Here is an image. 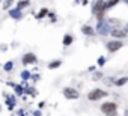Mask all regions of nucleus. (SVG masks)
<instances>
[{
  "label": "nucleus",
  "instance_id": "obj_14",
  "mask_svg": "<svg viewBox=\"0 0 128 116\" xmlns=\"http://www.w3.org/2000/svg\"><path fill=\"white\" fill-rule=\"evenodd\" d=\"M29 6H30V2H29V0H20V2L17 3V8L21 9V11H23L24 8H29Z\"/></svg>",
  "mask_w": 128,
  "mask_h": 116
},
{
  "label": "nucleus",
  "instance_id": "obj_12",
  "mask_svg": "<svg viewBox=\"0 0 128 116\" xmlns=\"http://www.w3.org/2000/svg\"><path fill=\"white\" fill-rule=\"evenodd\" d=\"M119 2H120V0H107V2H104V9H106V11H108V9L114 8Z\"/></svg>",
  "mask_w": 128,
  "mask_h": 116
},
{
  "label": "nucleus",
  "instance_id": "obj_5",
  "mask_svg": "<svg viewBox=\"0 0 128 116\" xmlns=\"http://www.w3.org/2000/svg\"><path fill=\"white\" fill-rule=\"evenodd\" d=\"M106 47H107V50H108L110 53H116L118 50H120V48L124 47V42H122L120 39H110Z\"/></svg>",
  "mask_w": 128,
  "mask_h": 116
},
{
  "label": "nucleus",
  "instance_id": "obj_8",
  "mask_svg": "<svg viewBox=\"0 0 128 116\" xmlns=\"http://www.w3.org/2000/svg\"><path fill=\"white\" fill-rule=\"evenodd\" d=\"M36 60H38V57L35 53H26L21 59L23 65H33V64H36Z\"/></svg>",
  "mask_w": 128,
  "mask_h": 116
},
{
  "label": "nucleus",
  "instance_id": "obj_20",
  "mask_svg": "<svg viewBox=\"0 0 128 116\" xmlns=\"http://www.w3.org/2000/svg\"><path fill=\"white\" fill-rule=\"evenodd\" d=\"M21 77H23V78H29V77H30V72H29V71H23V72H21Z\"/></svg>",
  "mask_w": 128,
  "mask_h": 116
},
{
  "label": "nucleus",
  "instance_id": "obj_2",
  "mask_svg": "<svg viewBox=\"0 0 128 116\" xmlns=\"http://www.w3.org/2000/svg\"><path fill=\"white\" fill-rule=\"evenodd\" d=\"M101 112L106 116H119L118 114V104L113 101H107L101 104Z\"/></svg>",
  "mask_w": 128,
  "mask_h": 116
},
{
  "label": "nucleus",
  "instance_id": "obj_23",
  "mask_svg": "<svg viewBox=\"0 0 128 116\" xmlns=\"http://www.w3.org/2000/svg\"><path fill=\"white\" fill-rule=\"evenodd\" d=\"M124 30H125V32H126V33H128V24H126V26H125V27H124Z\"/></svg>",
  "mask_w": 128,
  "mask_h": 116
},
{
  "label": "nucleus",
  "instance_id": "obj_11",
  "mask_svg": "<svg viewBox=\"0 0 128 116\" xmlns=\"http://www.w3.org/2000/svg\"><path fill=\"white\" fill-rule=\"evenodd\" d=\"M72 42H74V36H72V35H70V33H66L65 36H63V39H62V44L65 45V47L71 45Z\"/></svg>",
  "mask_w": 128,
  "mask_h": 116
},
{
  "label": "nucleus",
  "instance_id": "obj_15",
  "mask_svg": "<svg viewBox=\"0 0 128 116\" xmlns=\"http://www.w3.org/2000/svg\"><path fill=\"white\" fill-rule=\"evenodd\" d=\"M14 2H15V0H3V2H2L3 3V9H11Z\"/></svg>",
  "mask_w": 128,
  "mask_h": 116
},
{
  "label": "nucleus",
  "instance_id": "obj_3",
  "mask_svg": "<svg viewBox=\"0 0 128 116\" xmlns=\"http://www.w3.org/2000/svg\"><path fill=\"white\" fill-rule=\"evenodd\" d=\"M108 94L106 92V90H102V89H92L89 94H88V100L89 101H98V100H102V98H106Z\"/></svg>",
  "mask_w": 128,
  "mask_h": 116
},
{
  "label": "nucleus",
  "instance_id": "obj_10",
  "mask_svg": "<svg viewBox=\"0 0 128 116\" xmlns=\"http://www.w3.org/2000/svg\"><path fill=\"white\" fill-rule=\"evenodd\" d=\"M82 33H83V35H86V36H94L96 32H95V29H94L92 26L86 24V26H83V27H82Z\"/></svg>",
  "mask_w": 128,
  "mask_h": 116
},
{
  "label": "nucleus",
  "instance_id": "obj_1",
  "mask_svg": "<svg viewBox=\"0 0 128 116\" xmlns=\"http://www.w3.org/2000/svg\"><path fill=\"white\" fill-rule=\"evenodd\" d=\"M104 12V0H92V14L96 17V20H102Z\"/></svg>",
  "mask_w": 128,
  "mask_h": 116
},
{
  "label": "nucleus",
  "instance_id": "obj_21",
  "mask_svg": "<svg viewBox=\"0 0 128 116\" xmlns=\"http://www.w3.org/2000/svg\"><path fill=\"white\" fill-rule=\"evenodd\" d=\"M104 62H106L104 57H100V59H98V65H104Z\"/></svg>",
  "mask_w": 128,
  "mask_h": 116
},
{
  "label": "nucleus",
  "instance_id": "obj_18",
  "mask_svg": "<svg viewBox=\"0 0 128 116\" xmlns=\"http://www.w3.org/2000/svg\"><path fill=\"white\" fill-rule=\"evenodd\" d=\"M45 14H48V9H45V8H42V9L39 11V14L36 15V18H42V17H45Z\"/></svg>",
  "mask_w": 128,
  "mask_h": 116
},
{
  "label": "nucleus",
  "instance_id": "obj_17",
  "mask_svg": "<svg viewBox=\"0 0 128 116\" xmlns=\"http://www.w3.org/2000/svg\"><path fill=\"white\" fill-rule=\"evenodd\" d=\"M126 82H128V77H124V78H118V80H114V84H116V86H124Z\"/></svg>",
  "mask_w": 128,
  "mask_h": 116
},
{
  "label": "nucleus",
  "instance_id": "obj_6",
  "mask_svg": "<svg viewBox=\"0 0 128 116\" xmlns=\"http://www.w3.org/2000/svg\"><path fill=\"white\" fill-rule=\"evenodd\" d=\"M62 94H63V96H65L66 100H77V98L80 96L78 90L74 89V88H63Z\"/></svg>",
  "mask_w": 128,
  "mask_h": 116
},
{
  "label": "nucleus",
  "instance_id": "obj_13",
  "mask_svg": "<svg viewBox=\"0 0 128 116\" xmlns=\"http://www.w3.org/2000/svg\"><path fill=\"white\" fill-rule=\"evenodd\" d=\"M107 23L110 24V27H120V20L118 18H108Z\"/></svg>",
  "mask_w": 128,
  "mask_h": 116
},
{
  "label": "nucleus",
  "instance_id": "obj_27",
  "mask_svg": "<svg viewBox=\"0 0 128 116\" xmlns=\"http://www.w3.org/2000/svg\"><path fill=\"white\" fill-rule=\"evenodd\" d=\"M2 2H3V0H0V3H2Z\"/></svg>",
  "mask_w": 128,
  "mask_h": 116
},
{
  "label": "nucleus",
  "instance_id": "obj_9",
  "mask_svg": "<svg viewBox=\"0 0 128 116\" xmlns=\"http://www.w3.org/2000/svg\"><path fill=\"white\" fill-rule=\"evenodd\" d=\"M9 11V17L11 18H15V20H20L21 17H23V12H21V9H18L17 6L14 8V9H8Z\"/></svg>",
  "mask_w": 128,
  "mask_h": 116
},
{
  "label": "nucleus",
  "instance_id": "obj_22",
  "mask_svg": "<svg viewBox=\"0 0 128 116\" xmlns=\"http://www.w3.org/2000/svg\"><path fill=\"white\" fill-rule=\"evenodd\" d=\"M101 77H102V72H96V74H95V77H94V78H95V80H96V78H101Z\"/></svg>",
  "mask_w": 128,
  "mask_h": 116
},
{
  "label": "nucleus",
  "instance_id": "obj_16",
  "mask_svg": "<svg viewBox=\"0 0 128 116\" xmlns=\"http://www.w3.org/2000/svg\"><path fill=\"white\" fill-rule=\"evenodd\" d=\"M62 65V60H53L51 64H48V70H54V68H59Z\"/></svg>",
  "mask_w": 128,
  "mask_h": 116
},
{
  "label": "nucleus",
  "instance_id": "obj_24",
  "mask_svg": "<svg viewBox=\"0 0 128 116\" xmlns=\"http://www.w3.org/2000/svg\"><path fill=\"white\" fill-rule=\"evenodd\" d=\"M124 116H128V110H125V113H124Z\"/></svg>",
  "mask_w": 128,
  "mask_h": 116
},
{
  "label": "nucleus",
  "instance_id": "obj_7",
  "mask_svg": "<svg viewBox=\"0 0 128 116\" xmlns=\"http://www.w3.org/2000/svg\"><path fill=\"white\" fill-rule=\"evenodd\" d=\"M128 33L122 29V27H112L110 29V36L114 38V39H124Z\"/></svg>",
  "mask_w": 128,
  "mask_h": 116
},
{
  "label": "nucleus",
  "instance_id": "obj_19",
  "mask_svg": "<svg viewBox=\"0 0 128 116\" xmlns=\"http://www.w3.org/2000/svg\"><path fill=\"white\" fill-rule=\"evenodd\" d=\"M12 66H14V64H12V62H6V65H5V71H11V70H12Z\"/></svg>",
  "mask_w": 128,
  "mask_h": 116
},
{
  "label": "nucleus",
  "instance_id": "obj_26",
  "mask_svg": "<svg viewBox=\"0 0 128 116\" xmlns=\"http://www.w3.org/2000/svg\"><path fill=\"white\" fill-rule=\"evenodd\" d=\"M0 112H2V106H0Z\"/></svg>",
  "mask_w": 128,
  "mask_h": 116
},
{
  "label": "nucleus",
  "instance_id": "obj_25",
  "mask_svg": "<svg viewBox=\"0 0 128 116\" xmlns=\"http://www.w3.org/2000/svg\"><path fill=\"white\" fill-rule=\"evenodd\" d=\"M122 2H125V3H128V0H122Z\"/></svg>",
  "mask_w": 128,
  "mask_h": 116
},
{
  "label": "nucleus",
  "instance_id": "obj_4",
  "mask_svg": "<svg viewBox=\"0 0 128 116\" xmlns=\"http://www.w3.org/2000/svg\"><path fill=\"white\" fill-rule=\"evenodd\" d=\"M98 35H108L110 33V24L107 23V20H98V24H96V30Z\"/></svg>",
  "mask_w": 128,
  "mask_h": 116
}]
</instances>
